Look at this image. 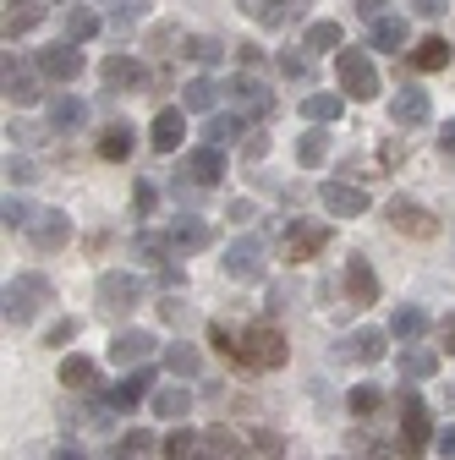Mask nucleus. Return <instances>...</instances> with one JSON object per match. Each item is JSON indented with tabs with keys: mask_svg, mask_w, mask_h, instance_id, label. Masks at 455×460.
I'll return each mask as SVG.
<instances>
[{
	"mask_svg": "<svg viewBox=\"0 0 455 460\" xmlns=\"http://www.w3.org/2000/svg\"><path fill=\"white\" fill-rule=\"evenodd\" d=\"M209 345H214L219 357H231L236 367H247V373L286 367V357H291L286 334H280L269 318H258V323H225V318H214L209 323Z\"/></svg>",
	"mask_w": 455,
	"mask_h": 460,
	"instance_id": "obj_1",
	"label": "nucleus"
},
{
	"mask_svg": "<svg viewBox=\"0 0 455 460\" xmlns=\"http://www.w3.org/2000/svg\"><path fill=\"white\" fill-rule=\"evenodd\" d=\"M0 313H6V323H33L44 302H55V285L44 274H12L6 279V291H0Z\"/></svg>",
	"mask_w": 455,
	"mask_h": 460,
	"instance_id": "obj_2",
	"label": "nucleus"
},
{
	"mask_svg": "<svg viewBox=\"0 0 455 460\" xmlns=\"http://www.w3.org/2000/svg\"><path fill=\"white\" fill-rule=\"evenodd\" d=\"M335 77H340V93H346V99H357V104H368V99H379V93H384L373 55H368V49H357V44L335 55Z\"/></svg>",
	"mask_w": 455,
	"mask_h": 460,
	"instance_id": "obj_3",
	"label": "nucleus"
},
{
	"mask_svg": "<svg viewBox=\"0 0 455 460\" xmlns=\"http://www.w3.org/2000/svg\"><path fill=\"white\" fill-rule=\"evenodd\" d=\"M433 438L439 433H433V417H428V400L417 389H401V438H395V449L406 460H417V455H428Z\"/></svg>",
	"mask_w": 455,
	"mask_h": 460,
	"instance_id": "obj_4",
	"label": "nucleus"
},
{
	"mask_svg": "<svg viewBox=\"0 0 455 460\" xmlns=\"http://www.w3.org/2000/svg\"><path fill=\"white\" fill-rule=\"evenodd\" d=\"M225 99H231V110L247 115V121H269L274 115V88L263 77H253V72H236L231 83H225Z\"/></svg>",
	"mask_w": 455,
	"mask_h": 460,
	"instance_id": "obj_5",
	"label": "nucleus"
},
{
	"mask_svg": "<svg viewBox=\"0 0 455 460\" xmlns=\"http://www.w3.org/2000/svg\"><path fill=\"white\" fill-rule=\"evenodd\" d=\"M94 302H99V313H110V318H127V313L143 302V279L127 274V269H110V274H99Z\"/></svg>",
	"mask_w": 455,
	"mask_h": 460,
	"instance_id": "obj_6",
	"label": "nucleus"
},
{
	"mask_svg": "<svg viewBox=\"0 0 455 460\" xmlns=\"http://www.w3.org/2000/svg\"><path fill=\"white\" fill-rule=\"evenodd\" d=\"M384 219H389V230H401V236H417V242H433L439 236V214H428L417 198H389L384 203Z\"/></svg>",
	"mask_w": 455,
	"mask_h": 460,
	"instance_id": "obj_7",
	"label": "nucleus"
},
{
	"mask_svg": "<svg viewBox=\"0 0 455 460\" xmlns=\"http://www.w3.org/2000/svg\"><path fill=\"white\" fill-rule=\"evenodd\" d=\"M324 247H329V225H318V219H291L286 225V242H280L286 263H313Z\"/></svg>",
	"mask_w": 455,
	"mask_h": 460,
	"instance_id": "obj_8",
	"label": "nucleus"
},
{
	"mask_svg": "<svg viewBox=\"0 0 455 460\" xmlns=\"http://www.w3.org/2000/svg\"><path fill=\"white\" fill-rule=\"evenodd\" d=\"M0 77H6V99H12V104H39V99H44V72L28 66L22 55H12V49H6V66H0Z\"/></svg>",
	"mask_w": 455,
	"mask_h": 460,
	"instance_id": "obj_9",
	"label": "nucleus"
},
{
	"mask_svg": "<svg viewBox=\"0 0 455 460\" xmlns=\"http://www.w3.org/2000/svg\"><path fill=\"white\" fill-rule=\"evenodd\" d=\"M28 242H33V252H61V247L72 242V214H61V208H39L33 225H28Z\"/></svg>",
	"mask_w": 455,
	"mask_h": 460,
	"instance_id": "obj_10",
	"label": "nucleus"
},
{
	"mask_svg": "<svg viewBox=\"0 0 455 460\" xmlns=\"http://www.w3.org/2000/svg\"><path fill=\"white\" fill-rule=\"evenodd\" d=\"M154 384H159V373H154V367H132L116 389H104V406H110V411H132V406H143V394H148V400L159 394Z\"/></svg>",
	"mask_w": 455,
	"mask_h": 460,
	"instance_id": "obj_11",
	"label": "nucleus"
},
{
	"mask_svg": "<svg viewBox=\"0 0 455 460\" xmlns=\"http://www.w3.org/2000/svg\"><path fill=\"white\" fill-rule=\"evenodd\" d=\"M159 351V340L148 334V329H121L116 340H110V362H116V367H148V357Z\"/></svg>",
	"mask_w": 455,
	"mask_h": 460,
	"instance_id": "obj_12",
	"label": "nucleus"
},
{
	"mask_svg": "<svg viewBox=\"0 0 455 460\" xmlns=\"http://www.w3.org/2000/svg\"><path fill=\"white\" fill-rule=\"evenodd\" d=\"M33 66H39L49 83H72V77H83V49L67 44V39H61V44H44Z\"/></svg>",
	"mask_w": 455,
	"mask_h": 460,
	"instance_id": "obj_13",
	"label": "nucleus"
},
{
	"mask_svg": "<svg viewBox=\"0 0 455 460\" xmlns=\"http://www.w3.org/2000/svg\"><path fill=\"white\" fill-rule=\"evenodd\" d=\"M225 274H231V279H242V285L263 279V242H253V236L231 242V247H225Z\"/></svg>",
	"mask_w": 455,
	"mask_h": 460,
	"instance_id": "obj_14",
	"label": "nucleus"
},
{
	"mask_svg": "<svg viewBox=\"0 0 455 460\" xmlns=\"http://www.w3.org/2000/svg\"><path fill=\"white\" fill-rule=\"evenodd\" d=\"M318 203H324L329 214H340V219L368 214V192H362V187H352V181H324V187H318Z\"/></svg>",
	"mask_w": 455,
	"mask_h": 460,
	"instance_id": "obj_15",
	"label": "nucleus"
},
{
	"mask_svg": "<svg viewBox=\"0 0 455 460\" xmlns=\"http://www.w3.org/2000/svg\"><path fill=\"white\" fill-rule=\"evenodd\" d=\"M389 115H395V127H406V132H412V127H428V115H433V104H428V93H423L417 83H406L401 93L389 99Z\"/></svg>",
	"mask_w": 455,
	"mask_h": 460,
	"instance_id": "obj_16",
	"label": "nucleus"
},
{
	"mask_svg": "<svg viewBox=\"0 0 455 460\" xmlns=\"http://www.w3.org/2000/svg\"><path fill=\"white\" fill-rule=\"evenodd\" d=\"M253 121L247 115H236V110H214L209 121H203V148H225V143H242V132H247Z\"/></svg>",
	"mask_w": 455,
	"mask_h": 460,
	"instance_id": "obj_17",
	"label": "nucleus"
},
{
	"mask_svg": "<svg viewBox=\"0 0 455 460\" xmlns=\"http://www.w3.org/2000/svg\"><path fill=\"white\" fill-rule=\"evenodd\" d=\"M182 176H187L192 187H219V176H225V154H219V148H192L187 164H182Z\"/></svg>",
	"mask_w": 455,
	"mask_h": 460,
	"instance_id": "obj_18",
	"label": "nucleus"
},
{
	"mask_svg": "<svg viewBox=\"0 0 455 460\" xmlns=\"http://www.w3.org/2000/svg\"><path fill=\"white\" fill-rule=\"evenodd\" d=\"M346 296L352 302H362V307H373L379 302V274H373V263L357 252V258H346Z\"/></svg>",
	"mask_w": 455,
	"mask_h": 460,
	"instance_id": "obj_19",
	"label": "nucleus"
},
{
	"mask_svg": "<svg viewBox=\"0 0 455 460\" xmlns=\"http://www.w3.org/2000/svg\"><path fill=\"white\" fill-rule=\"evenodd\" d=\"M198 460H253V449L231 433V428H209L198 444Z\"/></svg>",
	"mask_w": 455,
	"mask_h": 460,
	"instance_id": "obj_20",
	"label": "nucleus"
},
{
	"mask_svg": "<svg viewBox=\"0 0 455 460\" xmlns=\"http://www.w3.org/2000/svg\"><path fill=\"white\" fill-rule=\"evenodd\" d=\"M99 83L143 88V83H148V66H143V61H132V55H104V61H99Z\"/></svg>",
	"mask_w": 455,
	"mask_h": 460,
	"instance_id": "obj_21",
	"label": "nucleus"
},
{
	"mask_svg": "<svg viewBox=\"0 0 455 460\" xmlns=\"http://www.w3.org/2000/svg\"><path fill=\"white\" fill-rule=\"evenodd\" d=\"M242 6H247L263 28H286V22H297V17L308 12V0H242Z\"/></svg>",
	"mask_w": 455,
	"mask_h": 460,
	"instance_id": "obj_22",
	"label": "nucleus"
},
{
	"mask_svg": "<svg viewBox=\"0 0 455 460\" xmlns=\"http://www.w3.org/2000/svg\"><path fill=\"white\" fill-rule=\"evenodd\" d=\"M182 137H187V110H159L154 115V148L159 154H176Z\"/></svg>",
	"mask_w": 455,
	"mask_h": 460,
	"instance_id": "obj_23",
	"label": "nucleus"
},
{
	"mask_svg": "<svg viewBox=\"0 0 455 460\" xmlns=\"http://www.w3.org/2000/svg\"><path fill=\"white\" fill-rule=\"evenodd\" d=\"M165 242H170V252H198V247H209V225L192 219V214H182L176 225L165 230Z\"/></svg>",
	"mask_w": 455,
	"mask_h": 460,
	"instance_id": "obj_24",
	"label": "nucleus"
},
{
	"mask_svg": "<svg viewBox=\"0 0 455 460\" xmlns=\"http://www.w3.org/2000/svg\"><path fill=\"white\" fill-rule=\"evenodd\" d=\"M99 12H104V22L116 33H132L148 17V0H99Z\"/></svg>",
	"mask_w": 455,
	"mask_h": 460,
	"instance_id": "obj_25",
	"label": "nucleus"
},
{
	"mask_svg": "<svg viewBox=\"0 0 455 460\" xmlns=\"http://www.w3.org/2000/svg\"><path fill=\"white\" fill-rule=\"evenodd\" d=\"M389 351V334L384 329H357V334H346V357L352 362H379Z\"/></svg>",
	"mask_w": 455,
	"mask_h": 460,
	"instance_id": "obj_26",
	"label": "nucleus"
},
{
	"mask_svg": "<svg viewBox=\"0 0 455 460\" xmlns=\"http://www.w3.org/2000/svg\"><path fill=\"white\" fill-rule=\"evenodd\" d=\"M88 121V104L77 99V93H61V99H49V127L55 132H77Z\"/></svg>",
	"mask_w": 455,
	"mask_h": 460,
	"instance_id": "obj_27",
	"label": "nucleus"
},
{
	"mask_svg": "<svg viewBox=\"0 0 455 460\" xmlns=\"http://www.w3.org/2000/svg\"><path fill=\"white\" fill-rule=\"evenodd\" d=\"M44 22V0H6V39H22Z\"/></svg>",
	"mask_w": 455,
	"mask_h": 460,
	"instance_id": "obj_28",
	"label": "nucleus"
},
{
	"mask_svg": "<svg viewBox=\"0 0 455 460\" xmlns=\"http://www.w3.org/2000/svg\"><path fill=\"white\" fill-rule=\"evenodd\" d=\"M401 44H406V17L389 12V17L368 22V49H384V55H389V49H401Z\"/></svg>",
	"mask_w": 455,
	"mask_h": 460,
	"instance_id": "obj_29",
	"label": "nucleus"
},
{
	"mask_svg": "<svg viewBox=\"0 0 455 460\" xmlns=\"http://www.w3.org/2000/svg\"><path fill=\"white\" fill-rule=\"evenodd\" d=\"M99 28H104L99 6H72L67 12V44H88V39H99Z\"/></svg>",
	"mask_w": 455,
	"mask_h": 460,
	"instance_id": "obj_30",
	"label": "nucleus"
},
{
	"mask_svg": "<svg viewBox=\"0 0 455 460\" xmlns=\"http://www.w3.org/2000/svg\"><path fill=\"white\" fill-rule=\"evenodd\" d=\"M219 93H225V83H214V77H198V83H187V93H182V110H192V115H214V110H219Z\"/></svg>",
	"mask_w": 455,
	"mask_h": 460,
	"instance_id": "obj_31",
	"label": "nucleus"
},
{
	"mask_svg": "<svg viewBox=\"0 0 455 460\" xmlns=\"http://www.w3.org/2000/svg\"><path fill=\"white\" fill-rule=\"evenodd\" d=\"M165 367L187 384V378L203 373V351H198V345H187V340H176V345H165Z\"/></svg>",
	"mask_w": 455,
	"mask_h": 460,
	"instance_id": "obj_32",
	"label": "nucleus"
},
{
	"mask_svg": "<svg viewBox=\"0 0 455 460\" xmlns=\"http://www.w3.org/2000/svg\"><path fill=\"white\" fill-rule=\"evenodd\" d=\"M340 110H346V93H308L302 99V121L329 127V121H340Z\"/></svg>",
	"mask_w": 455,
	"mask_h": 460,
	"instance_id": "obj_33",
	"label": "nucleus"
},
{
	"mask_svg": "<svg viewBox=\"0 0 455 460\" xmlns=\"http://www.w3.org/2000/svg\"><path fill=\"white\" fill-rule=\"evenodd\" d=\"M187 411H192V389H187V384H170V389H159V394H154V417L182 422Z\"/></svg>",
	"mask_w": 455,
	"mask_h": 460,
	"instance_id": "obj_34",
	"label": "nucleus"
},
{
	"mask_svg": "<svg viewBox=\"0 0 455 460\" xmlns=\"http://www.w3.org/2000/svg\"><path fill=\"white\" fill-rule=\"evenodd\" d=\"M389 334L406 340V345H417V340L428 334V313H423V307H395V313H389Z\"/></svg>",
	"mask_w": 455,
	"mask_h": 460,
	"instance_id": "obj_35",
	"label": "nucleus"
},
{
	"mask_svg": "<svg viewBox=\"0 0 455 460\" xmlns=\"http://www.w3.org/2000/svg\"><path fill=\"white\" fill-rule=\"evenodd\" d=\"M302 55H340V22H308Z\"/></svg>",
	"mask_w": 455,
	"mask_h": 460,
	"instance_id": "obj_36",
	"label": "nucleus"
},
{
	"mask_svg": "<svg viewBox=\"0 0 455 460\" xmlns=\"http://www.w3.org/2000/svg\"><path fill=\"white\" fill-rule=\"evenodd\" d=\"M148 455H154V433H143V428H127L110 444V460H148Z\"/></svg>",
	"mask_w": 455,
	"mask_h": 460,
	"instance_id": "obj_37",
	"label": "nucleus"
},
{
	"mask_svg": "<svg viewBox=\"0 0 455 460\" xmlns=\"http://www.w3.org/2000/svg\"><path fill=\"white\" fill-rule=\"evenodd\" d=\"M412 66H417V72H439V66H450V39L428 33V39L412 49Z\"/></svg>",
	"mask_w": 455,
	"mask_h": 460,
	"instance_id": "obj_38",
	"label": "nucleus"
},
{
	"mask_svg": "<svg viewBox=\"0 0 455 460\" xmlns=\"http://www.w3.org/2000/svg\"><path fill=\"white\" fill-rule=\"evenodd\" d=\"M132 143H138V137H132V127H121V121H116V127H104V132H99V159L121 164V159L132 154Z\"/></svg>",
	"mask_w": 455,
	"mask_h": 460,
	"instance_id": "obj_39",
	"label": "nucleus"
},
{
	"mask_svg": "<svg viewBox=\"0 0 455 460\" xmlns=\"http://www.w3.org/2000/svg\"><path fill=\"white\" fill-rule=\"evenodd\" d=\"M61 384H67V389H94V384H99V367H94V357L72 351V357L61 362Z\"/></svg>",
	"mask_w": 455,
	"mask_h": 460,
	"instance_id": "obj_40",
	"label": "nucleus"
},
{
	"mask_svg": "<svg viewBox=\"0 0 455 460\" xmlns=\"http://www.w3.org/2000/svg\"><path fill=\"white\" fill-rule=\"evenodd\" d=\"M198 444H203V433H192V428H176V433H165V444H159V460H198Z\"/></svg>",
	"mask_w": 455,
	"mask_h": 460,
	"instance_id": "obj_41",
	"label": "nucleus"
},
{
	"mask_svg": "<svg viewBox=\"0 0 455 460\" xmlns=\"http://www.w3.org/2000/svg\"><path fill=\"white\" fill-rule=\"evenodd\" d=\"M395 455H401V449H389L379 433H368V428L352 433V460H395Z\"/></svg>",
	"mask_w": 455,
	"mask_h": 460,
	"instance_id": "obj_42",
	"label": "nucleus"
},
{
	"mask_svg": "<svg viewBox=\"0 0 455 460\" xmlns=\"http://www.w3.org/2000/svg\"><path fill=\"white\" fill-rule=\"evenodd\" d=\"M439 373V357L423 351V345H406L401 351V378H433Z\"/></svg>",
	"mask_w": 455,
	"mask_h": 460,
	"instance_id": "obj_43",
	"label": "nucleus"
},
{
	"mask_svg": "<svg viewBox=\"0 0 455 460\" xmlns=\"http://www.w3.org/2000/svg\"><path fill=\"white\" fill-rule=\"evenodd\" d=\"M182 55L198 61V66H219L225 61V44L219 39H182Z\"/></svg>",
	"mask_w": 455,
	"mask_h": 460,
	"instance_id": "obj_44",
	"label": "nucleus"
},
{
	"mask_svg": "<svg viewBox=\"0 0 455 460\" xmlns=\"http://www.w3.org/2000/svg\"><path fill=\"white\" fill-rule=\"evenodd\" d=\"M33 214H39V208H33L28 198H12V192H6V203H0V225H6V230H28Z\"/></svg>",
	"mask_w": 455,
	"mask_h": 460,
	"instance_id": "obj_45",
	"label": "nucleus"
},
{
	"mask_svg": "<svg viewBox=\"0 0 455 460\" xmlns=\"http://www.w3.org/2000/svg\"><path fill=\"white\" fill-rule=\"evenodd\" d=\"M346 406H352V417H373V411L384 406V389H379V384H357V389L346 394Z\"/></svg>",
	"mask_w": 455,
	"mask_h": 460,
	"instance_id": "obj_46",
	"label": "nucleus"
},
{
	"mask_svg": "<svg viewBox=\"0 0 455 460\" xmlns=\"http://www.w3.org/2000/svg\"><path fill=\"white\" fill-rule=\"evenodd\" d=\"M324 154H329V137H324L318 127H313V132H302V143H297V159L313 170V164H324Z\"/></svg>",
	"mask_w": 455,
	"mask_h": 460,
	"instance_id": "obj_47",
	"label": "nucleus"
},
{
	"mask_svg": "<svg viewBox=\"0 0 455 460\" xmlns=\"http://www.w3.org/2000/svg\"><path fill=\"white\" fill-rule=\"evenodd\" d=\"M6 181H12V187H28V181H39V164H33L28 154H6Z\"/></svg>",
	"mask_w": 455,
	"mask_h": 460,
	"instance_id": "obj_48",
	"label": "nucleus"
},
{
	"mask_svg": "<svg viewBox=\"0 0 455 460\" xmlns=\"http://www.w3.org/2000/svg\"><path fill=\"white\" fill-rule=\"evenodd\" d=\"M253 449L269 455V460H280V455H286V438H280L274 428H258V433H253Z\"/></svg>",
	"mask_w": 455,
	"mask_h": 460,
	"instance_id": "obj_49",
	"label": "nucleus"
},
{
	"mask_svg": "<svg viewBox=\"0 0 455 460\" xmlns=\"http://www.w3.org/2000/svg\"><path fill=\"white\" fill-rule=\"evenodd\" d=\"M274 66L286 72V77H308V55H302V49H280V55H274Z\"/></svg>",
	"mask_w": 455,
	"mask_h": 460,
	"instance_id": "obj_50",
	"label": "nucleus"
},
{
	"mask_svg": "<svg viewBox=\"0 0 455 460\" xmlns=\"http://www.w3.org/2000/svg\"><path fill=\"white\" fill-rule=\"evenodd\" d=\"M132 208H138V214H154V208H159V187H154V181H138V187H132Z\"/></svg>",
	"mask_w": 455,
	"mask_h": 460,
	"instance_id": "obj_51",
	"label": "nucleus"
},
{
	"mask_svg": "<svg viewBox=\"0 0 455 460\" xmlns=\"http://www.w3.org/2000/svg\"><path fill=\"white\" fill-rule=\"evenodd\" d=\"M72 334H77V318H61V323H55V329H49V340H44V345H67Z\"/></svg>",
	"mask_w": 455,
	"mask_h": 460,
	"instance_id": "obj_52",
	"label": "nucleus"
},
{
	"mask_svg": "<svg viewBox=\"0 0 455 460\" xmlns=\"http://www.w3.org/2000/svg\"><path fill=\"white\" fill-rule=\"evenodd\" d=\"M357 17H362V22H379V17H389V12H384V0H357Z\"/></svg>",
	"mask_w": 455,
	"mask_h": 460,
	"instance_id": "obj_53",
	"label": "nucleus"
},
{
	"mask_svg": "<svg viewBox=\"0 0 455 460\" xmlns=\"http://www.w3.org/2000/svg\"><path fill=\"white\" fill-rule=\"evenodd\" d=\"M444 6H450V0H412L417 17H444Z\"/></svg>",
	"mask_w": 455,
	"mask_h": 460,
	"instance_id": "obj_54",
	"label": "nucleus"
},
{
	"mask_svg": "<svg viewBox=\"0 0 455 460\" xmlns=\"http://www.w3.org/2000/svg\"><path fill=\"white\" fill-rule=\"evenodd\" d=\"M433 444H439V455H444V460H455V422H450V428H444Z\"/></svg>",
	"mask_w": 455,
	"mask_h": 460,
	"instance_id": "obj_55",
	"label": "nucleus"
},
{
	"mask_svg": "<svg viewBox=\"0 0 455 460\" xmlns=\"http://www.w3.org/2000/svg\"><path fill=\"white\" fill-rule=\"evenodd\" d=\"M439 340H444L450 351H455V313H444V318H439Z\"/></svg>",
	"mask_w": 455,
	"mask_h": 460,
	"instance_id": "obj_56",
	"label": "nucleus"
},
{
	"mask_svg": "<svg viewBox=\"0 0 455 460\" xmlns=\"http://www.w3.org/2000/svg\"><path fill=\"white\" fill-rule=\"evenodd\" d=\"M253 214H258V208H253V203H247V198H242V203H231V219H236V225H247V219H253Z\"/></svg>",
	"mask_w": 455,
	"mask_h": 460,
	"instance_id": "obj_57",
	"label": "nucleus"
},
{
	"mask_svg": "<svg viewBox=\"0 0 455 460\" xmlns=\"http://www.w3.org/2000/svg\"><path fill=\"white\" fill-rule=\"evenodd\" d=\"M439 148H444V154H455V121H450V127L439 132Z\"/></svg>",
	"mask_w": 455,
	"mask_h": 460,
	"instance_id": "obj_58",
	"label": "nucleus"
},
{
	"mask_svg": "<svg viewBox=\"0 0 455 460\" xmlns=\"http://www.w3.org/2000/svg\"><path fill=\"white\" fill-rule=\"evenodd\" d=\"M55 460H83V449L77 444H61V449H55Z\"/></svg>",
	"mask_w": 455,
	"mask_h": 460,
	"instance_id": "obj_59",
	"label": "nucleus"
},
{
	"mask_svg": "<svg viewBox=\"0 0 455 460\" xmlns=\"http://www.w3.org/2000/svg\"><path fill=\"white\" fill-rule=\"evenodd\" d=\"M346 460H352V455H346Z\"/></svg>",
	"mask_w": 455,
	"mask_h": 460,
	"instance_id": "obj_60",
	"label": "nucleus"
}]
</instances>
